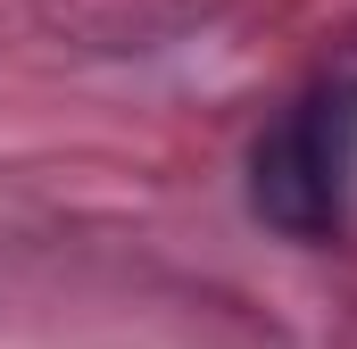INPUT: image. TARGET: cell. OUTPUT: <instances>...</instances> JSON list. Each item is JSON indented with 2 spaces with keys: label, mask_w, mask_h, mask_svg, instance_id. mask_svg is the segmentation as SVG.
Instances as JSON below:
<instances>
[{
  "label": "cell",
  "mask_w": 357,
  "mask_h": 349,
  "mask_svg": "<svg viewBox=\"0 0 357 349\" xmlns=\"http://www.w3.org/2000/svg\"><path fill=\"white\" fill-rule=\"evenodd\" d=\"M250 208L291 242H341L357 216V75H316L250 142Z\"/></svg>",
  "instance_id": "cell-1"
}]
</instances>
